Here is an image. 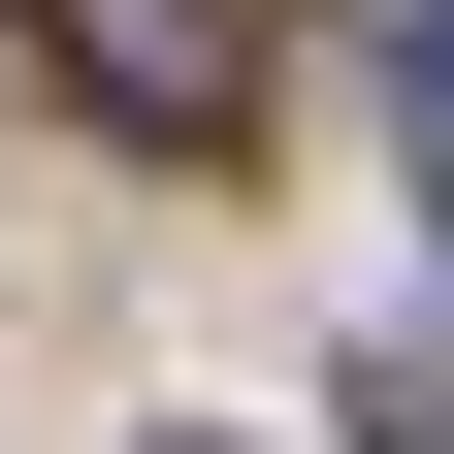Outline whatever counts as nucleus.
Listing matches in <instances>:
<instances>
[{"label": "nucleus", "mask_w": 454, "mask_h": 454, "mask_svg": "<svg viewBox=\"0 0 454 454\" xmlns=\"http://www.w3.org/2000/svg\"><path fill=\"white\" fill-rule=\"evenodd\" d=\"M357 454H454V389H389V422H357Z\"/></svg>", "instance_id": "7ed1b4c3"}, {"label": "nucleus", "mask_w": 454, "mask_h": 454, "mask_svg": "<svg viewBox=\"0 0 454 454\" xmlns=\"http://www.w3.org/2000/svg\"><path fill=\"white\" fill-rule=\"evenodd\" d=\"M389 130H422V195H454V0H422V33H389Z\"/></svg>", "instance_id": "f03ea898"}, {"label": "nucleus", "mask_w": 454, "mask_h": 454, "mask_svg": "<svg viewBox=\"0 0 454 454\" xmlns=\"http://www.w3.org/2000/svg\"><path fill=\"white\" fill-rule=\"evenodd\" d=\"M0 33H33L98 130H162V162H227V130H260V0H0Z\"/></svg>", "instance_id": "f257e3e1"}, {"label": "nucleus", "mask_w": 454, "mask_h": 454, "mask_svg": "<svg viewBox=\"0 0 454 454\" xmlns=\"http://www.w3.org/2000/svg\"><path fill=\"white\" fill-rule=\"evenodd\" d=\"M195 454H227V422H195Z\"/></svg>", "instance_id": "20e7f679"}]
</instances>
